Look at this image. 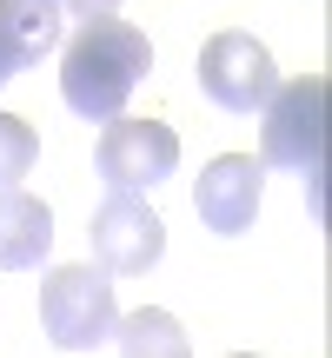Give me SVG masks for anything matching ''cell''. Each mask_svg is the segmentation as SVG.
I'll list each match as a JSON object with an SVG mask.
<instances>
[{
	"mask_svg": "<svg viewBox=\"0 0 332 358\" xmlns=\"http://www.w3.org/2000/svg\"><path fill=\"white\" fill-rule=\"evenodd\" d=\"M146 66H153V47L133 20H80V34L60 47V100L80 120L106 127L133 100Z\"/></svg>",
	"mask_w": 332,
	"mask_h": 358,
	"instance_id": "cell-1",
	"label": "cell"
},
{
	"mask_svg": "<svg viewBox=\"0 0 332 358\" xmlns=\"http://www.w3.org/2000/svg\"><path fill=\"white\" fill-rule=\"evenodd\" d=\"M259 113H266V127H259V166H286V173H306V179L326 166V80L319 73L279 80Z\"/></svg>",
	"mask_w": 332,
	"mask_h": 358,
	"instance_id": "cell-2",
	"label": "cell"
},
{
	"mask_svg": "<svg viewBox=\"0 0 332 358\" xmlns=\"http://www.w3.org/2000/svg\"><path fill=\"white\" fill-rule=\"evenodd\" d=\"M40 325L60 352H93L113 338L120 306H113V279L100 266H53L40 279Z\"/></svg>",
	"mask_w": 332,
	"mask_h": 358,
	"instance_id": "cell-3",
	"label": "cell"
},
{
	"mask_svg": "<svg viewBox=\"0 0 332 358\" xmlns=\"http://www.w3.org/2000/svg\"><path fill=\"white\" fill-rule=\"evenodd\" d=\"M87 245H93V266L120 272V279H140V272L160 266L166 252V226L160 213L140 199V192H106L87 219Z\"/></svg>",
	"mask_w": 332,
	"mask_h": 358,
	"instance_id": "cell-4",
	"label": "cell"
},
{
	"mask_svg": "<svg viewBox=\"0 0 332 358\" xmlns=\"http://www.w3.org/2000/svg\"><path fill=\"white\" fill-rule=\"evenodd\" d=\"M193 73H200V93L213 106H226V113H259V106L272 100V87H279V66H272V53L259 47L253 34H213L200 47V60H193Z\"/></svg>",
	"mask_w": 332,
	"mask_h": 358,
	"instance_id": "cell-5",
	"label": "cell"
},
{
	"mask_svg": "<svg viewBox=\"0 0 332 358\" xmlns=\"http://www.w3.org/2000/svg\"><path fill=\"white\" fill-rule=\"evenodd\" d=\"M93 159H100V179L113 192H146V186H160V179H173L179 140H173V127H160V120H127L120 113V120H106Z\"/></svg>",
	"mask_w": 332,
	"mask_h": 358,
	"instance_id": "cell-6",
	"label": "cell"
},
{
	"mask_svg": "<svg viewBox=\"0 0 332 358\" xmlns=\"http://www.w3.org/2000/svg\"><path fill=\"white\" fill-rule=\"evenodd\" d=\"M259 192H266V166H259L253 153H219L213 166L200 173V186H193V213H200L206 232L240 239L259 219Z\"/></svg>",
	"mask_w": 332,
	"mask_h": 358,
	"instance_id": "cell-7",
	"label": "cell"
},
{
	"mask_svg": "<svg viewBox=\"0 0 332 358\" xmlns=\"http://www.w3.org/2000/svg\"><path fill=\"white\" fill-rule=\"evenodd\" d=\"M53 252V213L47 199L20 186H0V272H34Z\"/></svg>",
	"mask_w": 332,
	"mask_h": 358,
	"instance_id": "cell-8",
	"label": "cell"
},
{
	"mask_svg": "<svg viewBox=\"0 0 332 358\" xmlns=\"http://www.w3.org/2000/svg\"><path fill=\"white\" fill-rule=\"evenodd\" d=\"M60 47V0H0V53L13 73L40 66Z\"/></svg>",
	"mask_w": 332,
	"mask_h": 358,
	"instance_id": "cell-9",
	"label": "cell"
},
{
	"mask_svg": "<svg viewBox=\"0 0 332 358\" xmlns=\"http://www.w3.org/2000/svg\"><path fill=\"white\" fill-rule=\"evenodd\" d=\"M113 345H120V358H193L186 325H179L173 312H160V306L127 312V319L113 325Z\"/></svg>",
	"mask_w": 332,
	"mask_h": 358,
	"instance_id": "cell-10",
	"label": "cell"
},
{
	"mask_svg": "<svg viewBox=\"0 0 332 358\" xmlns=\"http://www.w3.org/2000/svg\"><path fill=\"white\" fill-rule=\"evenodd\" d=\"M34 166V127L20 113H0V186H20Z\"/></svg>",
	"mask_w": 332,
	"mask_h": 358,
	"instance_id": "cell-11",
	"label": "cell"
},
{
	"mask_svg": "<svg viewBox=\"0 0 332 358\" xmlns=\"http://www.w3.org/2000/svg\"><path fill=\"white\" fill-rule=\"evenodd\" d=\"M60 13H80V20H113L120 0H60Z\"/></svg>",
	"mask_w": 332,
	"mask_h": 358,
	"instance_id": "cell-12",
	"label": "cell"
},
{
	"mask_svg": "<svg viewBox=\"0 0 332 358\" xmlns=\"http://www.w3.org/2000/svg\"><path fill=\"white\" fill-rule=\"evenodd\" d=\"M7 80H13V66H7V53H0V87H7Z\"/></svg>",
	"mask_w": 332,
	"mask_h": 358,
	"instance_id": "cell-13",
	"label": "cell"
},
{
	"mask_svg": "<svg viewBox=\"0 0 332 358\" xmlns=\"http://www.w3.org/2000/svg\"><path fill=\"white\" fill-rule=\"evenodd\" d=\"M226 358H259V352H226Z\"/></svg>",
	"mask_w": 332,
	"mask_h": 358,
	"instance_id": "cell-14",
	"label": "cell"
}]
</instances>
